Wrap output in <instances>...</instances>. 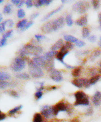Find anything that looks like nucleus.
<instances>
[{
    "instance_id": "1",
    "label": "nucleus",
    "mask_w": 101,
    "mask_h": 122,
    "mask_svg": "<svg viewBox=\"0 0 101 122\" xmlns=\"http://www.w3.org/2000/svg\"><path fill=\"white\" fill-rule=\"evenodd\" d=\"M65 19L64 17L60 16L44 23L42 27V31L45 34L55 32L63 28L65 25Z\"/></svg>"
},
{
    "instance_id": "2",
    "label": "nucleus",
    "mask_w": 101,
    "mask_h": 122,
    "mask_svg": "<svg viewBox=\"0 0 101 122\" xmlns=\"http://www.w3.org/2000/svg\"><path fill=\"white\" fill-rule=\"evenodd\" d=\"M43 52V48L40 46H35L30 43L25 45L20 49L19 55L20 57L24 59L28 56H39Z\"/></svg>"
},
{
    "instance_id": "3",
    "label": "nucleus",
    "mask_w": 101,
    "mask_h": 122,
    "mask_svg": "<svg viewBox=\"0 0 101 122\" xmlns=\"http://www.w3.org/2000/svg\"><path fill=\"white\" fill-rule=\"evenodd\" d=\"M26 57L24 60H27L29 72L32 77L34 78H41L44 76V73L40 66L35 64L33 60L27 59Z\"/></svg>"
},
{
    "instance_id": "4",
    "label": "nucleus",
    "mask_w": 101,
    "mask_h": 122,
    "mask_svg": "<svg viewBox=\"0 0 101 122\" xmlns=\"http://www.w3.org/2000/svg\"><path fill=\"white\" fill-rule=\"evenodd\" d=\"M32 60L37 65L40 67H43L48 71L54 68V60L50 61L46 59L43 55L35 57Z\"/></svg>"
},
{
    "instance_id": "5",
    "label": "nucleus",
    "mask_w": 101,
    "mask_h": 122,
    "mask_svg": "<svg viewBox=\"0 0 101 122\" xmlns=\"http://www.w3.org/2000/svg\"><path fill=\"white\" fill-rule=\"evenodd\" d=\"M75 101L74 105L77 106H87L89 104L88 96L82 91H77L74 94Z\"/></svg>"
},
{
    "instance_id": "6",
    "label": "nucleus",
    "mask_w": 101,
    "mask_h": 122,
    "mask_svg": "<svg viewBox=\"0 0 101 122\" xmlns=\"http://www.w3.org/2000/svg\"><path fill=\"white\" fill-rule=\"evenodd\" d=\"M54 113L55 116H57L60 112H67L68 114H71L73 111V107L71 105L64 102L60 101L53 106Z\"/></svg>"
},
{
    "instance_id": "7",
    "label": "nucleus",
    "mask_w": 101,
    "mask_h": 122,
    "mask_svg": "<svg viewBox=\"0 0 101 122\" xmlns=\"http://www.w3.org/2000/svg\"><path fill=\"white\" fill-rule=\"evenodd\" d=\"M26 66L25 60L21 57L15 58L11 65V70L15 72H19L24 69Z\"/></svg>"
},
{
    "instance_id": "8",
    "label": "nucleus",
    "mask_w": 101,
    "mask_h": 122,
    "mask_svg": "<svg viewBox=\"0 0 101 122\" xmlns=\"http://www.w3.org/2000/svg\"><path fill=\"white\" fill-rule=\"evenodd\" d=\"M90 7L88 2L85 1H79L74 4L72 6L73 10L80 14L86 12Z\"/></svg>"
},
{
    "instance_id": "9",
    "label": "nucleus",
    "mask_w": 101,
    "mask_h": 122,
    "mask_svg": "<svg viewBox=\"0 0 101 122\" xmlns=\"http://www.w3.org/2000/svg\"><path fill=\"white\" fill-rule=\"evenodd\" d=\"M41 113L42 115L46 119H49L55 116L53 111V106L44 105L41 110Z\"/></svg>"
},
{
    "instance_id": "10",
    "label": "nucleus",
    "mask_w": 101,
    "mask_h": 122,
    "mask_svg": "<svg viewBox=\"0 0 101 122\" xmlns=\"http://www.w3.org/2000/svg\"><path fill=\"white\" fill-rule=\"evenodd\" d=\"M49 72L50 77L53 81L56 82H60L63 80V77L61 72L55 68H53Z\"/></svg>"
},
{
    "instance_id": "11",
    "label": "nucleus",
    "mask_w": 101,
    "mask_h": 122,
    "mask_svg": "<svg viewBox=\"0 0 101 122\" xmlns=\"http://www.w3.org/2000/svg\"><path fill=\"white\" fill-rule=\"evenodd\" d=\"M69 50L66 48L64 45L63 46L60 50L59 52H58L56 56V58L58 61H60L61 63L64 65L65 64V63L64 62V59L65 57L69 54Z\"/></svg>"
},
{
    "instance_id": "12",
    "label": "nucleus",
    "mask_w": 101,
    "mask_h": 122,
    "mask_svg": "<svg viewBox=\"0 0 101 122\" xmlns=\"http://www.w3.org/2000/svg\"><path fill=\"white\" fill-rule=\"evenodd\" d=\"M88 80L86 78H80L74 79L72 81V83L74 86L79 88H81L84 86L85 87H86L88 84Z\"/></svg>"
},
{
    "instance_id": "13",
    "label": "nucleus",
    "mask_w": 101,
    "mask_h": 122,
    "mask_svg": "<svg viewBox=\"0 0 101 122\" xmlns=\"http://www.w3.org/2000/svg\"><path fill=\"white\" fill-rule=\"evenodd\" d=\"M92 102L95 106H100L101 104V92L97 91L92 98Z\"/></svg>"
},
{
    "instance_id": "14",
    "label": "nucleus",
    "mask_w": 101,
    "mask_h": 122,
    "mask_svg": "<svg viewBox=\"0 0 101 122\" xmlns=\"http://www.w3.org/2000/svg\"><path fill=\"white\" fill-rule=\"evenodd\" d=\"M75 23L77 25L80 26V27L86 26L88 23L87 17L86 15H84V16H83L79 19H77L75 21Z\"/></svg>"
},
{
    "instance_id": "15",
    "label": "nucleus",
    "mask_w": 101,
    "mask_h": 122,
    "mask_svg": "<svg viewBox=\"0 0 101 122\" xmlns=\"http://www.w3.org/2000/svg\"><path fill=\"white\" fill-rule=\"evenodd\" d=\"M52 0H38V1H35L34 5L37 8H38L43 5H48L52 3Z\"/></svg>"
},
{
    "instance_id": "16",
    "label": "nucleus",
    "mask_w": 101,
    "mask_h": 122,
    "mask_svg": "<svg viewBox=\"0 0 101 122\" xmlns=\"http://www.w3.org/2000/svg\"><path fill=\"white\" fill-rule=\"evenodd\" d=\"M100 77L101 76L99 75H96L95 76H93V77H92L90 79L88 80V84L85 87V88H88L89 87H90V86L95 84L99 80Z\"/></svg>"
},
{
    "instance_id": "17",
    "label": "nucleus",
    "mask_w": 101,
    "mask_h": 122,
    "mask_svg": "<svg viewBox=\"0 0 101 122\" xmlns=\"http://www.w3.org/2000/svg\"><path fill=\"white\" fill-rule=\"evenodd\" d=\"M63 5H60V6L57 7V8L55 10H53V11H52L51 12H49L48 14H46L45 16L43 18V19H42V21H45L46 20H47V19H48L50 17L53 16L54 14H55V13H56L58 12L59 11H60L62 9V8H63Z\"/></svg>"
},
{
    "instance_id": "18",
    "label": "nucleus",
    "mask_w": 101,
    "mask_h": 122,
    "mask_svg": "<svg viewBox=\"0 0 101 122\" xmlns=\"http://www.w3.org/2000/svg\"><path fill=\"white\" fill-rule=\"evenodd\" d=\"M57 53H58L57 51L51 50L45 53V54L43 55V56L46 59L50 61H52V60H54V57H56Z\"/></svg>"
},
{
    "instance_id": "19",
    "label": "nucleus",
    "mask_w": 101,
    "mask_h": 122,
    "mask_svg": "<svg viewBox=\"0 0 101 122\" xmlns=\"http://www.w3.org/2000/svg\"><path fill=\"white\" fill-rule=\"evenodd\" d=\"M64 45L63 41L62 39L59 40L55 44H54L51 47V50L52 51H56L58 49H61V48Z\"/></svg>"
},
{
    "instance_id": "20",
    "label": "nucleus",
    "mask_w": 101,
    "mask_h": 122,
    "mask_svg": "<svg viewBox=\"0 0 101 122\" xmlns=\"http://www.w3.org/2000/svg\"><path fill=\"white\" fill-rule=\"evenodd\" d=\"M64 40L67 42H69L71 43H76L79 41V40L76 38L75 37L72 36V35H66L64 36Z\"/></svg>"
},
{
    "instance_id": "21",
    "label": "nucleus",
    "mask_w": 101,
    "mask_h": 122,
    "mask_svg": "<svg viewBox=\"0 0 101 122\" xmlns=\"http://www.w3.org/2000/svg\"><path fill=\"white\" fill-rule=\"evenodd\" d=\"M44 117L42 115L41 113H36L33 117V122H44Z\"/></svg>"
},
{
    "instance_id": "22",
    "label": "nucleus",
    "mask_w": 101,
    "mask_h": 122,
    "mask_svg": "<svg viewBox=\"0 0 101 122\" xmlns=\"http://www.w3.org/2000/svg\"><path fill=\"white\" fill-rule=\"evenodd\" d=\"M82 70V67L81 66H77L74 67L72 72V74L75 77H78L80 75Z\"/></svg>"
},
{
    "instance_id": "23",
    "label": "nucleus",
    "mask_w": 101,
    "mask_h": 122,
    "mask_svg": "<svg viewBox=\"0 0 101 122\" xmlns=\"http://www.w3.org/2000/svg\"><path fill=\"white\" fill-rule=\"evenodd\" d=\"M11 78V76L9 73L3 71L0 72V81H4L9 80Z\"/></svg>"
},
{
    "instance_id": "24",
    "label": "nucleus",
    "mask_w": 101,
    "mask_h": 122,
    "mask_svg": "<svg viewBox=\"0 0 101 122\" xmlns=\"http://www.w3.org/2000/svg\"><path fill=\"white\" fill-rule=\"evenodd\" d=\"M101 54V51L100 50H96L93 51L90 56V60L91 61H94L96 58L99 57Z\"/></svg>"
},
{
    "instance_id": "25",
    "label": "nucleus",
    "mask_w": 101,
    "mask_h": 122,
    "mask_svg": "<svg viewBox=\"0 0 101 122\" xmlns=\"http://www.w3.org/2000/svg\"><path fill=\"white\" fill-rule=\"evenodd\" d=\"M16 77L22 80H28L30 79V75L26 73H18L16 75Z\"/></svg>"
},
{
    "instance_id": "26",
    "label": "nucleus",
    "mask_w": 101,
    "mask_h": 122,
    "mask_svg": "<svg viewBox=\"0 0 101 122\" xmlns=\"http://www.w3.org/2000/svg\"><path fill=\"white\" fill-rule=\"evenodd\" d=\"M90 35V30L87 27H84L82 30V37L83 39H86Z\"/></svg>"
},
{
    "instance_id": "27",
    "label": "nucleus",
    "mask_w": 101,
    "mask_h": 122,
    "mask_svg": "<svg viewBox=\"0 0 101 122\" xmlns=\"http://www.w3.org/2000/svg\"><path fill=\"white\" fill-rule=\"evenodd\" d=\"M65 21H66V22L67 23V25L69 27H71L74 23L72 15H71V14L67 15L66 17Z\"/></svg>"
},
{
    "instance_id": "28",
    "label": "nucleus",
    "mask_w": 101,
    "mask_h": 122,
    "mask_svg": "<svg viewBox=\"0 0 101 122\" xmlns=\"http://www.w3.org/2000/svg\"><path fill=\"white\" fill-rule=\"evenodd\" d=\"M27 23V20L26 19H23L21 21H20L19 22H18V23L16 25V27L21 30L25 26Z\"/></svg>"
},
{
    "instance_id": "29",
    "label": "nucleus",
    "mask_w": 101,
    "mask_h": 122,
    "mask_svg": "<svg viewBox=\"0 0 101 122\" xmlns=\"http://www.w3.org/2000/svg\"><path fill=\"white\" fill-rule=\"evenodd\" d=\"M22 107H23L22 105H19V106L15 107H14V108H13V109H11L10 111H9V115H14L15 113H16L17 112H18L19 110H20Z\"/></svg>"
},
{
    "instance_id": "30",
    "label": "nucleus",
    "mask_w": 101,
    "mask_h": 122,
    "mask_svg": "<svg viewBox=\"0 0 101 122\" xmlns=\"http://www.w3.org/2000/svg\"><path fill=\"white\" fill-rule=\"evenodd\" d=\"M11 5L10 4L6 5L3 10V12L4 14H9L11 12Z\"/></svg>"
},
{
    "instance_id": "31",
    "label": "nucleus",
    "mask_w": 101,
    "mask_h": 122,
    "mask_svg": "<svg viewBox=\"0 0 101 122\" xmlns=\"http://www.w3.org/2000/svg\"><path fill=\"white\" fill-rule=\"evenodd\" d=\"M11 83L9 82L4 81H0V89H5L11 86Z\"/></svg>"
},
{
    "instance_id": "32",
    "label": "nucleus",
    "mask_w": 101,
    "mask_h": 122,
    "mask_svg": "<svg viewBox=\"0 0 101 122\" xmlns=\"http://www.w3.org/2000/svg\"><path fill=\"white\" fill-rule=\"evenodd\" d=\"M7 93H8L11 96L15 97V98H18L19 97V95L18 93L14 90H9L7 92Z\"/></svg>"
},
{
    "instance_id": "33",
    "label": "nucleus",
    "mask_w": 101,
    "mask_h": 122,
    "mask_svg": "<svg viewBox=\"0 0 101 122\" xmlns=\"http://www.w3.org/2000/svg\"><path fill=\"white\" fill-rule=\"evenodd\" d=\"M26 15V13L24 10L19 9L17 11V16L19 18H23Z\"/></svg>"
},
{
    "instance_id": "34",
    "label": "nucleus",
    "mask_w": 101,
    "mask_h": 122,
    "mask_svg": "<svg viewBox=\"0 0 101 122\" xmlns=\"http://www.w3.org/2000/svg\"><path fill=\"white\" fill-rule=\"evenodd\" d=\"M6 26V20L0 23V33H3L5 30V26Z\"/></svg>"
},
{
    "instance_id": "35",
    "label": "nucleus",
    "mask_w": 101,
    "mask_h": 122,
    "mask_svg": "<svg viewBox=\"0 0 101 122\" xmlns=\"http://www.w3.org/2000/svg\"><path fill=\"white\" fill-rule=\"evenodd\" d=\"M92 4L95 10H98L100 7V2L97 0H93L92 1Z\"/></svg>"
},
{
    "instance_id": "36",
    "label": "nucleus",
    "mask_w": 101,
    "mask_h": 122,
    "mask_svg": "<svg viewBox=\"0 0 101 122\" xmlns=\"http://www.w3.org/2000/svg\"><path fill=\"white\" fill-rule=\"evenodd\" d=\"M64 46L68 50H72L74 47V44H73L72 43L69 42H66L65 43V44H64Z\"/></svg>"
},
{
    "instance_id": "37",
    "label": "nucleus",
    "mask_w": 101,
    "mask_h": 122,
    "mask_svg": "<svg viewBox=\"0 0 101 122\" xmlns=\"http://www.w3.org/2000/svg\"><path fill=\"white\" fill-rule=\"evenodd\" d=\"M43 96V93L42 91H37L35 94V97L37 101L40 100Z\"/></svg>"
},
{
    "instance_id": "38",
    "label": "nucleus",
    "mask_w": 101,
    "mask_h": 122,
    "mask_svg": "<svg viewBox=\"0 0 101 122\" xmlns=\"http://www.w3.org/2000/svg\"><path fill=\"white\" fill-rule=\"evenodd\" d=\"M33 24H34V22L32 21H30L28 22L26 24V25H25V26L23 29H21V30H22V31H24V30H26L29 29L30 27L32 26L33 25Z\"/></svg>"
},
{
    "instance_id": "39",
    "label": "nucleus",
    "mask_w": 101,
    "mask_h": 122,
    "mask_svg": "<svg viewBox=\"0 0 101 122\" xmlns=\"http://www.w3.org/2000/svg\"><path fill=\"white\" fill-rule=\"evenodd\" d=\"M12 33H13V30H9V31H7L6 33H5L3 35V37L6 38V39L9 38L11 36Z\"/></svg>"
},
{
    "instance_id": "40",
    "label": "nucleus",
    "mask_w": 101,
    "mask_h": 122,
    "mask_svg": "<svg viewBox=\"0 0 101 122\" xmlns=\"http://www.w3.org/2000/svg\"><path fill=\"white\" fill-rule=\"evenodd\" d=\"M35 37L36 38V39L38 42H40L41 40L44 39L46 38V37L42 35H36L35 36Z\"/></svg>"
},
{
    "instance_id": "41",
    "label": "nucleus",
    "mask_w": 101,
    "mask_h": 122,
    "mask_svg": "<svg viewBox=\"0 0 101 122\" xmlns=\"http://www.w3.org/2000/svg\"><path fill=\"white\" fill-rule=\"evenodd\" d=\"M7 39L5 37H2V39L0 41V47H4L6 44Z\"/></svg>"
},
{
    "instance_id": "42",
    "label": "nucleus",
    "mask_w": 101,
    "mask_h": 122,
    "mask_svg": "<svg viewBox=\"0 0 101 122\" xmlns=\"http://www.w3.org/2000/svg\"><path fill=\"white\" fill-rule=\"evenodd\" d=\"M85 43L83 41H80L79 40V41L76 42L75 43V45L76 46L79 47H83L85 45Z\"/></svg>"
},
{
    "instance_id": "43",
    "label": "nucleus",
    "mask_w": 101,
    "mask_h": 122,
    "mask_svg": "<svg viewBox=\"0 0 101 122\" xmlns=\"http://www.w3.org/2000/svg\"><path fill=\"white\" fill-rule=\"evenodd\" d=\"M14 25V22L11 19L6 20V26H8L9 28H11Z\"/></svg>"
},
{
    "instance_id": "44",
    "label": "nucleus",
    "mask_w": 101,
    "mask_h": 122,
    "mask_svg": "<svg viewBox=\"0 0 101 122\" xmlns=\"http://www.w3.org/2000/svg\"><path fill=\"white\" fill-rule=\"evenodd\" d=\"M25 4L26 5L28 9H30L31 7H32L33 5V3L32 1H31V0H28V1H26Z\"/></svg>"
},
{
    "instance_id": "45",
    "label": "nucleus",
    "mask_w": 101,
    "mask_h": 122,
    "mask_svg": "<svg viewBox=\"0 0 101 122\" xmlns=\"http://www.w3.org/2000/svg\"><path fill=\"white\" fill-rule=\"evenodd\" d=\"M96 40H97V37L95 35H92L89 36L88 38V41L92 43L95 42L96 41Z\"/></svg>"
},
{
    "instance_id": "46",
    "label": "nucleus",
    "mask_w": 101,
    "mask_h": 122,
    "mask_svg": "<svg viewBox=\"0 0 101 122\" xmlns=\"http://www.w3.org/2000/svg\"><path fill=\"white\" fill-rule=\"evenodd\" d=\"M93 113V108L92 107H89L87 109V110L86 113H85V114H86V115H87V116H90V115H92Z\"/></svg>"
},
{
    "instance_id": "47",
    "label": "nucleus",
    "mask_w": 101,
    "mask_h": 122,
    "mask_svg": "<svg viewBox=\"0 0 101 122\" xmlns=\"http://www.w3.org/2000/svg\"><path fill=\"white\" fill-rule=\"evenodd\" d=\"M90 73H91V75L94 76L96 75V73H97V70L95 68H92L90 70Z\"/></svg>"
},
{
    "instance_id": "48",
    "label": "nucleus",
    "mask_w": 101,
    "mask_h": 122,
    "mask_svg": "<svg viewBox=\"0 0 101 122\" xmlns=\"http://www.w3.org/2000/svg\"><path fill=\"white\" fill-rule=\"evenodd\" d=\"M40 14L37 13V12H36V13H33L32 14V15H31L30 16V19H36L37 17L38 16H39Z\"/></svg>"
},
{
    "instance_id": "49",
    "label": "nucleus",
    "mask_w": 101,
    "mask_h": 122,
    "mask_svg": "<svg viewBox=\"0 0 101 122\" xmlns=\"http://www.w3.org/2000/svg\"><path fill=\"white\" fill-rule=\"evenodd\" d=\"M6 118V115L2 112H0V121L4 120Z\"/></svg>"
},
{
    "instance_id": "50",
    "label": "nucleus",
    "mask_w": 101,
    "mask_h": 122,
    "mask_svg": "<svg viewBox=\"0 0 101 122\" xmlns=\"http://www.w3.org/2000/svg\"><path fill=\"white\" fill-rule=\"evenodd\" d=\"M21 1L20 0H11V2L14 4V5H16V6L20 3Z\"/></svg>"
},
{
    "instance_id": "51",
    "label": "nucleus",
    "mask_w": 101,
    "mask_h": 122,
    "mask_svg": "<svg viewBox=\"0 0 101 122\" xmlns=\"http://www.w3.org/2000/svg\"><path fill=\"white\" fill-rule=\"evenodd\" d=\"M40 87L37 89V91H42V90H44V83L43 82H42L40 83Z\"/></svg>"
},
{
    "instance_id": "52",
    "label": "nucleus",
    "mask_w": 101,
    "mask_h": 122,
    "mask_svg": "<svg viewBox=\"0 0 101 122\" xmlns=\"http://www.w3.org/2000/svg\"><path fill=\"white\" fill-rule=\"evenodd\" d=\"M57 89V87L56 86H49L47 88V89L48 90H49V91H50V90H56Z\"/></svg>"
},
{
    "instance_id": "53",
    "label": "nucleus",
    "mask_w": 101,
    "mask_h": 122,
    "mask_svg": "<svg viewBox=\"0 0 101 122\" xmlns=\"http://www.w3.org/2000/svg\"><path fill=\"white\" fill-rule=\"evenodd\" d=\"M24 3H25L24 1H21L20 3L17 5V7H18V8H20V7H22V6L24 5Z\"/></svg>"
},
{
    "instance_id": "54",
    "label": "nucleus",
    "mask_w": 101,
    "mask_h": 122,
    "mask_svg": "<svg viewBox=\"0 0 101 122\" xmlns=\"http://www.w3.org/2000/svg\"><path fill=\"white\" fill-rule=\"evenodd\" d=\"M70 122H80V121L78 118H74L73 119L71 120L70 121Z\"/></svg>"
},
{
    "instance_id": "55",
    "label": "nucleus",
    "mask_w": 101,
    "mask_h": 122,
    "mask_svg": "<svg viewBox=\"0 0 101 122\" xmlns=\"http://www.w3.org/2000/svg\"><path fill=\"white\" fill-rule=\"evenodd\" d=\"M98 17H99V19L100 21L101 22V12H100V13H99Z\"/></svg>"
},
{
    "instance_id": "56",
    "label": "nucleus",
    "mask_w": 101,
    "mask_h": 122,
    "mask_svg": "<svg viewBox=\"0 0 101 122\" xmlns=\"http://www.w3.org/2000/svg\"><path fill=\"white\" fill-rule=\"evenodd\" d=\"M4 2V1L3 0H0V4H1V3H2L3 2Z\"/></svg>"
},
{
    "instance_id": "57",
    "label": "nucleus",
    "mask_w": 101,
    "mask_h": 122,
    "mask_svg": "<svg viewBox=\"0 0 101 122\" xmlns=\"http://www.w3.org/2000/svg\"><path fill=\"white\" fill-rule=\"evenodd\" d=\"M99 45H100V46L101 47V42H99Z\"/></svg>"
},
{
    "instance_id": "58",
    "label": "nucleus",
    "mask_w": 101,
    "mask_h": 122,
    "mask_svg": "<svg viewBox=\"0 0 101 122\" xmlns=\"http://www.w3.org/2000/svg\"><path fill=\"white\" fill-rule=\"evenodd\" d=\"M66 2V1H64V0H63V1H62V2L63 3H65V2Z\"/></svg>"
},
{
    "instance_id": "59",
    "label": "nucleus",
    "mask_w": 101,
    "mask_h": 122,
    "mask_svg": "<svg viewBox=\"0 0 101 122\" xmlns=\"http://www.w3.org/2000/svg\"><path fill=\"white\" fill-rule=\"evenodd\" d=\"M101 66V69L100 70V72L101 73V66Z\"/></svg>"
},
{
    "instance_id": "60",
    "label": "nucleus",
    "mask_w": 101,
    "mask_h": 122,
    "mask_svg": "<svg viewBox=\"0 0 101 122\" xmlns=\"http://www.w3.org/2000/svg\"><path fill=\"white\" fill-rule=\"evenodd\" d=\"M100 26L101 27V22H100Z\"/></svg>"
},
{
    "instance_id": "61",
    "label": "nucleus",
    "mask_w": 101,
    "mask_h": 122,
    "mask_svg": "<svg viewBox=\"0 0 101 122\" xmlns=\"http://www.w3.org/2000/svg\"><path fill=\"white\" fill-rule=\"evenodd\" d=\"M100 66H101V63H100Z\"/></svg>"
},
{
    "instance_id": "62",
    "label": "nucleus",
    "mask_w": 101,
    "mask_h": 122,
    "mask_svg": "<svg viewBox=\"0 0 101 122\" xmlns=\"http://www.w3.org/2000/svg\"><path fill=\"white\" fill-rule=\"evenodd\" d=\"M100 40H101V37H100Z\"/></svg>"
},
{
    "instance_id": "63",
    "label": "nucleus",
    "mask_w": 101,
    "mask_h": 122,
    "mask_svg": "<svg viewBox=\"0 0 101 122\" xmlns=\"http://www.w3.org/2000/svg\"></svg>"
},
{
    "instance_id": "64",
    "label": "nucleus",
    "mask_w": 101,
    "mask_h": 122,
    "mask_svg": "<svg viewBox=\"0 0 101 122\" xmlns=\"http://www.w3.org/2000/svg\"></svg>"
}]
</instances>
